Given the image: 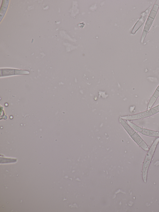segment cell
Instances as JSON below:
<instances>
[{"instance_id": "3957f363", "label": "cell", "mask_w": 159, "mask_h": 212, "mask_svg": "<svg viewBox=\"0 0 159 212\" xmlns=\"http://www.w3.org/2000/svg\"><path fill=\"white\" fill-rule=\"evenodd\" d=\"M159 112V104L143 112L134 115L122 117L125 119L133 120L140 119L150 117Z\"/></svg>"}, {"instance_id": "6da1fadb", "label": "cell", "mask_w": 159, "mask_h": 212, "mask_svg": "<svg viewBox=\"0 0 159 212\" xmlns=\"http://www.w3.org/2000/svg\"><path fill=\"white\" fill-rule=\"evenodd\" d=\"M120 121L133 141L143 150L146 151H148L149 148L148 145L135 131L122 119H120Z\"/></svg>"}, {"instance_id": "7a4b0ae2", "label": "cell", "mask_w": 159, "mask_h": 212, "mask_svg": "<svg viewBox=\"0 0 159 212\" xmlns=\"http://www.w3.org/2000/svg\"><path fill=\"white\" fill-rule=\"evenodd\" d=\"M159 142V137L156 138L153 141L148 151L143 163L142 177L144 182H147L148 170L155 152L157 146Z\"/></svg>"}, {"instance_id": "5b68a950", "label": "cell", "mask_w": 159, "mask_h": 212, "mask_svg": "<svg viewBox=\"0 0 159 212\" xmlns=\"http://www.w3.org/2000/svg\"><path fill=\"white\" fill-rule=\"evenodd\" d=\"M159 96V85L151 97L148 104L147 109L151 108Z\"/></svg>"}, {"instance_id": "277c9868", "label": "cell", "mask_w": 159, "mask_h": 212, "mask_svg": "<svg viewBox=\"0 0 159 212\" xmlns=\"http://www.w3.org/2000/svg\"><path fill=\"white\" fill-rule=\"evenodd\" d=\"M128 123L135 131L145 136L159 137V131L142 127L133 122L127 121Z\"/></svg>"}]
</instances>
